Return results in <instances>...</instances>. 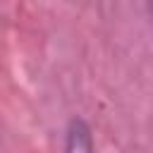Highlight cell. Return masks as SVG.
I'll use <instances>...</instances> for the list:
<instances>
[{
    "instance_id": "6da1fadb",
    "label": "cell",
    "mask_w": 153,
    "mask_h": 153,
    "mask_svg": "<svg viewBox=\"0 0 153 153\" xmlns=\"http://www.w3.org/2000/svg\"><path fill=\"white\" fill-rule=\"evenodd\" d=\"M65 153H96L91 129L84 120L74 117L65 134Z\"/></svg>"
}]
</instances>
